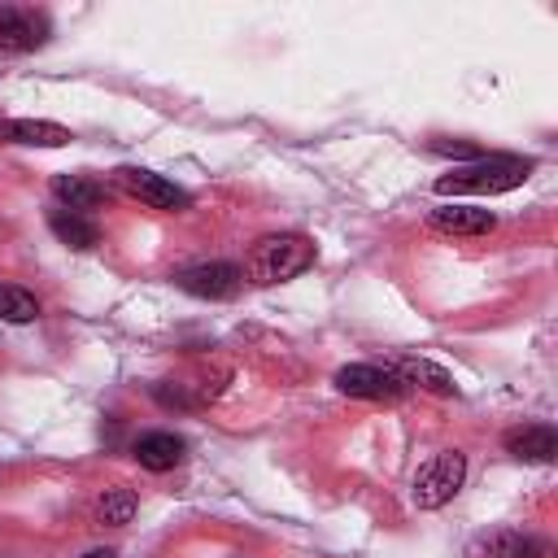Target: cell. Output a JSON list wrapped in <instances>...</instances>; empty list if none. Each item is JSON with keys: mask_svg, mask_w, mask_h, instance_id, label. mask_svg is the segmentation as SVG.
Here are the masks:
<instances>
[{"mask_svg": "<svg viewBox=\"0 0 558 558\" xmlns=\"http://www.w3.org/2000/svg\"><path fill=\"white\" fill-rule=\"evenodd\" d=\"M135 510H140V497L131 488H105L96 497V523H105V527H126L135 519Z\"/></svg>", "mask_w": 558, "mask_h": 558, "instance_id": "2e32d148", "label": "cell"}, {"mask_svg": "<svg viewBox=\"0 0 558 558\" xmlns=\"http://www.w3.org/2000/svg\"><path fill=\"white\" fill-rule=\"evenodd\" d=\"M83 558H118V554H113V549H87Z\"/></svg>", "mask_w": 558, "mask_h": 558, "instance_id": "ac0fdd59", "label": "cell"}, {"mask_svg": "<svg viewBox=\"0 0 558 558\" xmlns=\"http://www.w3.org/2000/svg\"><path fill=\"white\" fill-rule=\"evenodd\" d=\"M0 318H4V323H35V318H39V301H35L26 288L0 283Z\"/></svg>", "mask_w": 558, "mask_h": 558, "instance_id": "e0dca14e", "label": "cell"}, {"mask_svg": "<svg viewBox=\"0 0 558 558\" xmlns=\"http://www.w3.org/2000/svg\"><path fill=\"white\" fill-rule=\"evenodd\" d=\"M174 283L201 301H231L244 283V270L235 262H201V266H187L174 275Z\"/></svg>", "mask_w": 558, "mask_h": 558, "instance_id": "5b68a950", "label": "cell"}, {"mask_svg": "<svg viewBox=\"0 0 558 558\" xmlns=\"http://www.w3.org/2000/svg\"><path fill=\"white\" fill-rule=\"evenodd\" d=\"M392 375L405 384V388H423V392H436V397H458V384L445 366L427 362V357H397L392 362Z\"/></svg>", "mask_w": 558, "mask_h": 558, "instance_id": "8fae6325", "label": "cell"}, {"mask_svg": "<svg viewBox=\"0 0 558 558\" xmlns=\"http://www.w3.org/2000/svg\"><path fill=\"white\" fill-rule=\"evenodd\" d=\"M113 179H118V187H122V192H131V196H135V201H144L148 209H166V214L187 209V192H183L179 183H170L166 174H157V170L122 166V170H113Z\"/></svg>", "mask_w": 558, "mask_h": 558, "instance_id": "277c9868", "label": "cell"}, {"mask_svg": "<svg viewBox=\"0 0 558 558\" xmlns=\"http://www.w3.org/2000/svg\"><path fill=\"white\" fill-rule=\"evenodd\" d=\"M314 266V244L305 240V235H296V231H279V235H266V240H257L253 248H248V257H244V275L253 279V283H288V279H296L301 270H310Z\"/></svg>", "mask_w": 558, "mask_h": 558, "instance_id": "7a4b0ae2", "label": "cell"}, {"mask_svg": "<svg viewBox=\"0 0 558 558\" xmlns=\"http://www.w3.org/2000/svg\"><path fill=\"white\" fill-rule=\"evenodd\" d=\"M545 545L514 532V527H493V532H480L471 536L466 545V558H541Z\"/></svg>", "mask_w": 558, "mask_h": 558, "instance_id": "9c48e42d", "label": "cell"}, {"mask_svg": "<svg viewBox=\"0 0 558 558\" xmlns=\"http://www.w3.org/2000/svg\"><path fill=\"white\" fill-rule=\"evenodd\" d=\"M52 196L61 201V209H74V214H92L105 205V183L87 179V174H57L52 179Z\"/></svg>", "mask_w": 558, "mask_h": 558, "instance_id": "5bb4252c", "label": "cell"}, {"mask_svg": "<svg viewBox=\"0 0 558 558\" xmlns=\"http://www.w3.org/2000/svg\"><path fill=\"white\" fill-rule=\"evenodd\" d=\"M336 388L344 397H362V401H397L405 392V384L392 375V366H371V362H353L336 371Z\"/></svg>", "mask_w": 558, "mask_h": 558, "instance_id": "8992f818", "label": "cell"}, {"mask_svg": "<svg viewBox=\"0 0 558 558\" xmlns=\"http://www.w3.org/2000/svg\"><path fill=\"white\" fill-rule=\"evenodd\" d=\"M74 135L61 122L44 118H4L0 122V144H26V148H65Z\"/></svg>", "mask_w": 558, "mask_h": 558, "instance_id": "30bf717a", "label": "cell"}, {"mask_svg": "<svg viewBox=\"0 0 558 558\" xmlns=\"http://www.w3.org/2000/svg\"><path fill=\"white\" fill-rule=\"evenodd\" d=\"M48 227H52V235L61 240V244H70V248H92V244H100V227L87 218V214H74V209H52L48 214Z\"/></svg>", "mask_w": 558, "mask_h": 558, "instance_id": "9a60e30c", "label": "cell"}, {"mask_svg": "<svg viewBox=\"0 0 558 558\" xmlns=\"http://www.w3.org/2000/svg\"><path fill=\"white\" fill-rule=\"evenodd\" d=\"M183 436L174 432H144L135 445H131V458L144 466V471H174L183 462Z\"/></svg>", "mask_w": 558, "mask_h": 558, "instance_id": "4fadbf2b", "label": "cell"}, {"mask_svg": "<svg viewBox=\"0 0 558 558\" xmlns=\"http://www.w3.org/2000/svg\"><path fill=\"white\" fill-rule=\"evenodd\" d=\"M536 170L532 157H480L466 166H453L449 174L436 179V196H501L527 183V174Z\"/></svg>", "mask_w": 558, "mask_h": 558, "instance_id": "6da1fadb", "label": "cell"}, {"mask_svg": "<svg viewBox=\"0 0 558 558\" xmlns=\"http://www.w3.org/2000/svg\"><path fill=\"white\" fill-rule=\"evenodd\" d=\"M506 453H514L519 462H549L558 453V432L549 423H523L506 432Z\"/></svg>", "mask_w": 558, "mask_h": 558, "instance_id": "7c38bea8", "label": "cell"}, {"mask_svg": "<svg viewBox=\"0 0 558 558\" xmlns=\"http://www.w3.org/2000/svg\"><path fill=\"white\" fill-rule=\"evenodd\" d=\"M427 227L440 231V235H488L497 227V214L493 209H480V205H436L427 214Z\"/></svg>", "mask_w": 558, "mask_h": 558, "instance_id": "ba28073f", "label": "cell"}, {"mask_svg": "<svg viewBox=\"0 0 558 558\" xmlns=\"http://www.w3.org/2000/svg\"><path fill=\"white\" fill-rule=\"evenodd\" d=\"M48 39V17L35 9L0 4V52H31Z\"/></svg>", "mask_w": 558, "mask_h": 558, "instance_id": "52a82bcc", "label": "cell"}, {"mask_svg": "<svg viewBox=\"0 0 558 558\" xmlns=\"http://www.w3.org/2000/svg\"><path fill=\"white\" fill-rule=\"evenodd\" d=\"M462 480H466V453L445 449V453H436L432 462L418 466L410 497H414L418 510H440V506L453 501V493L462 488Z\"/></svg>", "mask_w": 558, "mask_h": 558, "instance_id": "3957f363", "label": "cell"}]
</instances>
